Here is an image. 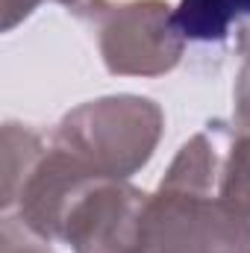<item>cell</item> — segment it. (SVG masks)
<instances>
[{
    "label": "cell",
    "mask_w": 250,
    "mask_h": 253,
    "mask_svg": "<svg viewBox=\"0 0 250 253\" xmlns=\"http://www.w3.org/2000/svg\"><path fill=\"white\" fill-rule=\"evenodd\" d=\"M165 112L141 94H109L74 106L53 129L50 144L68 150L94 177L129 180L156 153Z\"/></svg>",
    "instance_id": "cell-2"
},
{
    "label": "cell",
    "mask_w": 250,
    "mask_h": 253,
    "mask_svg": "<svg viewBox=\"0 0 250 253\" xmlns=\"http://www.w3.org/2000/svg\"><path fill=\"white\" fill-rule=\"evenodd\" d=\"M80 15L94 24L100 59L115 77H162L186 53V36L165 0H85Z\"/></svg>",
    "instance_id": "cell-3"
},
{
    "label": "cell",
    "mask_w": 250,
    "mask_h": 253,
    "mask_svg": "<svg viewBox=\"0 0 250 253\" xmlns=\"http://www.w3.org/2000/svg\"><path fill=\"white\" fill-rule=\"evenodd\" d=\"M42 3H47V0H0V27H3V33H12L18 24H24ZM50 3L80 6L83 0H50Z\"/></svg>",
    "instance_id": "cell-10"
},
{
    "label": "cell",
    "mask_w": 250,
    "mask_h": 253,
    "mask_svg": "<svg viewBox=\"0 0 250 253\" xmlns=\"http://www.w3.org/2000/svg\"><path fill=\"white\" fill-rule=\"evenodd\" d=\"M147 197L129 180H85L65 209L59 242L71 253H147Z\"/></svg>",
    "instance_id": "cell-4"
},
{
    "label": "cell",
    "mask_w": 250,
    "mask_h": 253,
    "mask_svg": "<svg viewBox=\"0 0 250 253\" xmlns=\"http://www.w3.org/2000/svg\"><path fill=\"white\" fill-rule=\"evenodd\" d=\"M230 135L212 121L177 150L147 197V253H250V218L218 194Z\"/></svg>",
    "instance_id": "cell-1"
},
{
    "label": "cell",
    "mask_w": 250,
    "mask_h": 253,
    "mask_svg": "<svg viewBox=\"0 0 250 253\" xmlns=\"http://www.w3.org/2000/svg\"><path fill=\"white\" fill-rule=\"evenodd\" d=\"M174 24L186 42H224L233 27L250 30V0H180Z\"/></svg>",
    "instance_id": "cell-6"
},
{
    "label": "cell",
    "mask_w": 250,
    "mask_h": 253,
    "mask_svg": "<svg viewBox=\"0 0 250 253\" xmlns=\"http://www.w3.org/2000/svg\"><path fill=\"white\" fill-rule=\"evenodd\" d=\"M218 194L250 218V129L233 126L224 165H221Z\"/></svg>",
    "instance_id": "cell-8"
},
{
    "label": "cell",
    "mask_w": 250,
    "mask_h": 253,
    "mask_svg": "<svg viewBox=\"0 0 250 253\" xmlns=\"http://www.w3.org/2000/svg\"><path fill=\"white\" fill-rule=\"evenodd\" d=\"M0 253H53V251H50V242H44L42 236L27 230L18 215H3Z\"/></svg>",
    "instance_id": "cell-9"
},
{
    "label": "cell",
    "mask_w": 250,
    "mask_h": 253,
    "mask_svg": "<svg viewBox=\"0 0 250 253\" xmlns=\"http://www.w3.org/2000/svg\"><path fill=\"white\" fill-rule=\"evenodd\" d=\"M233 126L236 129H250V50L245 53V65L236 77L233 88Z\"/></svg>",
    "instance_id": "cell-11"
},
{
    "label": "cell",
    "mask_w": 250,
    "mask_h": 253,
    "mask_svg": "<svg viewBox=\"0 0 250 253\" xmlns=\"http://www.w3.org/2000/svg\"><path fill=\"white\" fill-rule=\"evenodd\" d=\"M239 50L242 53L250 50V30H239Z\"/></svg>",
    "instance_id": "cell-12"
},
{
    "label": "cell",
    "mask_w": 250,
    "mask_h": 253,
    "mask_svg": "<svg viewBox=\"0 0 250 253\" xmlns=\"http://www.w3.org/2000/svg\"><path fill=\"white\" fill-rule=\"evenodd\" d=\"M85 180H94V174L83 162H77L68 150L50 144L18 194L15 206L21 224L36 236H42L44 242H59L65 209Z\"/></svg>",
    "instance_id": "cell-5"
},
{
    "label": "cell",
    "mask_w": 250,
    "mask_h": 253,
    "mask_svg": "<svg viewBox=\"0 0 250 253\" xmlns=\"http://www.w3.org/2000/svg\"><path fill=\"white\" fill-rule=\"evenodd\" d=\"M44 141L36 129L15 121L3 124V194H0V206L3 212H9L18 203V194L24 189L30 171L36 168V162L44 156Z\"/></svg>",
    "instance_id": "cell-7"
}]
</instances>
